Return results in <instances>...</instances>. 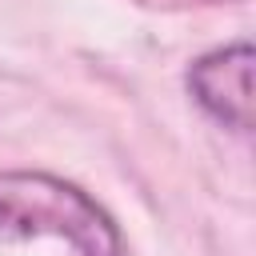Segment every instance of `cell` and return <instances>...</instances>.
I'll return each mask as SVG.
<instances>
[{
    "label": "cell",
    "mask_w": 256,
    "mask_h": 256,
    "mask_svg": "<svg viewBox=\"0 0 256 256\" xmlns=\"http://www.w3.org/2000/svg\"><path fill=\"white\" fill-rule=\"evenodd\" d=\"M64 240L72 256H124L116 220L72 180L28 168H0V244Z\"/></svg>",
    "instance_id": "obj_1"
},
{
    "label": "cell",
    "mask_w": 256,
    "mask_h": 256,
    "mask_svg": "<svg viewBox=\"0 0 256 256\" xmlns=\"http://www.w3.org/2000/svg\"><path fill=\"white\" fill-rule=\"evenodd\" d=\"M184 84L192 100L224 128L236 132L252 128V44L248 40L196 56Z\"/></svg>",
    "instance_id": "obj_2"
}]
</instances>
